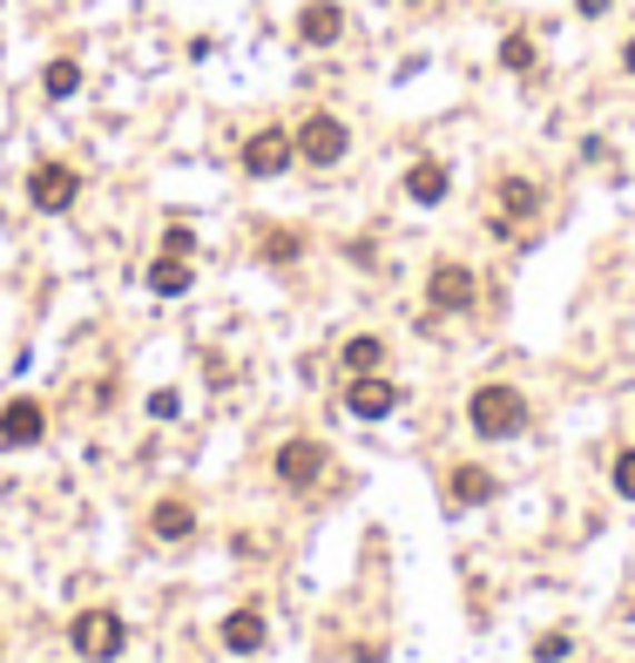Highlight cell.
<instances>
[{
	"label": "cell",
	"instance_id": "21",
	"mask_svg": "<svg viewBox=\"0 0 635 663\" xmlns=\"http://www.w3.org/2000/svg\"><path fill=\"white\" fill-rule=\"evenodd\" d=\"M615 494H622V502H635V447L615 454Z\"/></svg>",
	"mask_w": 635,
	"mask_h": 663
},
{
	"label": "cell",
	"instance_id": "1",
	"mask_svg": "<svg viewBox=\"0 0 635 663\" xmlns=\"http://www.w3.org/2000/svg\"><path fill=\"white\" fill-rule=\"evenodd\" d=\"M467 427H474L480 441H514V434L527 427V393H520V386H480V393L467 399Z\"/></svg>",
	"mask_w": 635,
	"mask_h": 663
},
{
	"label": "cell",
	"instance_id": "20",
	"mask_svg": "<svg viewBox=\"0 0 635 663\" xmlns=\"http://www.w3.org/2000/svg\"><path fill=\"white\" fill-rule=\"evenodd\" d=\"M500 68L527 75V68H534V41H527V34H507V41H500Z\"/></svg>",
	"mask_w": 635,
	"mask_h": 663
},
{
	"label": "cell",
	"instance_id": "17",
	"mask_svg": "<svg viewBox=\"0 0 635 663\" xmlns=\"http://www.w3.org/2000/svg\"><path fill=\"white\" fill-rule=\"evenodd\" d=\"M379 366H386V339H373V332L345 339V373H379Z\"/></svg>",
	"mask_w": 635,
	"mask_h": 663
},
{
	"label": "cell",
	"instance_id": "4",
	"mask_svg": "<svg viewBox=\"0 0 635 663\" xmlns=\"http://www.w3.org/2000/svg\"><path fill=\"white\" fill-rule=\"evenodd\" d=\"M426 305H433V311H474V305H480V278H474L467 265L446 258V265L426 271Z\"/></svg>",
	"mask_w": 635,
	"mask_h": 663
},
{
	"label": "cell",
	"instance_id": "24",
	"mask_svg": "<svg viewBox=\"0 0 635 663\" xmlns=\"http://www.w3.org/2000/svg\"><path fill=\"white\" fill-rule=\"evenodd\" d=\"M575 14H588V21H595V14H608V0H575Z\"/></svg>",
	"mask_w": 635,
	"mask_h": 663
},
{
	"label": "cell",
	"instance_id": "2",
	"mask_svg": "<svg viewBox=\"0 0 635 663\" xmlns=\"http://www.w3.org/2000/svg\"><path fill=\"white\" fill-rule=\"evenodd\" d=\"M68 643H75V656H88V663H116V656L129 650V623H122L116 610H81V616L68 623Z\"/></svg>",
	"mask_w": 635,
	"mask_h": 663
},
{
	"label": "cell",
	"instance_id": "8",
	"mask_svg": "<svg viewBox=\"0 0 635 663\" xmlns=\"http://www.w3.org/2000/svg\"><path fill=\"white\" fill-rule=\"evenodd\" d=\"M291 156H298V142H291L285 129H257V136L244 142V170H250V177H285Z\"/></svg>",
	"mask_w": 635,
	"mask_h": 663
},
{
	"label": "cell",
	"instance_id": "3",
	"mask_svg": "<svg viewBox=\"0 0 635 663\" xmlns=\"http://www.w3.org/2000/svg\"><path fill=\"white\" fill-rule=\"evenodd\" d=\"M298 156L305 162H318V170H331V162H345V149H351V129L338 122V116H325V109H311L305 122H298Z\"/></svg>",
	"mask_w": 635,
	"mask_h": 663
},
{
	"label": "cell",
	"instance_id": "7",
	"mask_svg": "<svg viewBox=\"0 0 635 663\" xmlns=\"http://www.w3.org/2000/svg\"><path fill=\"white\" fill-rule=\"evenodd\" d=\"M393 406H399V386L386 373H351V386H345V413H351V420H386Z\"/></svg>",
	"mask_w": 635,
	"mask_h": 663
},
{
	"label": "cell",
	"instance_id": "13",
	"mask_svg": "<svg viewBox=\"0 0 635 663\" xmlns=\"http://www.w3.org/2000/svg\"><path fill=\"white\" fill-rule=\"evenodd\" d=\"M149 535L156 542H190L197 535V508L190 502H156L149 508Z\"/></svg>",
	"mask_w": 635,
	"mask_h": 663
},
{
	"label": "cell",
	"instance_id": "10",
	"mask_svg": "<svg viewBox=\"0 0 635 663\" xmlns=\"http://www.w3.org/2000/svg\"><path fill=\"white\" fill-rule=\"evenodd\" d=\"M500 217H494V230L507 237V230H520V224H534V210H540V190L527 184V177H500Z\"/></svg>",
	"mask_w": 635,
	"mask_h": 663
},
{
	"label": "cell",
	"instance_id": "15",
	"mask_svg": "<svg viewBox=\"0 0 635 663\" xmlns=\"http://www.w3.org/2000/svg\"><path fill=\"white\" fill-rule=\"evenodd\" d=\"M446 184H453V177H446V162H433V156L406 170V197H413V204H439V197H446Z\"/></svg>",
	"mask_w": 635,
	"mask_h": 663
},
{
	"label": "cell",
	"instance_id": "18",
	"mask_svg": "<svg viewBox=\"0 0 635 663\" xmlns=\"http://www.w3.org/2000/svg\"><path fill=\"white\" fill-rule=\"evenodd\" d=\"M41 89H48L54 102H68V96L81 89V61H68V55H61V61H48V68H41Z\"/></svg>",
	"mask_w": 635,
	"mask_h": 663
},
{
	"label": "cell",
	"instance_id": "23",
	"mask_svg": "<svg viewBox=\"0 0 635 663\" xmlns=\"http://www.w3.org/2000/svg\"><path fill=\"white\" fill-rule=\"evenodd\" d=\"M534 656H540V663H562V656H568V636H562V630H548V636L534 643Z\"/></svg>",
	"mask_w": 635,
	"mask_h": 663
},
{
	"label": "cell",
	"instance_id": "16",
	"mask_svg": "<svg viewBox=\"0 0 635 663\" xmlns=\"http://www.w3.org/2000/svg\"><path fill=\"white\" fill-rule=\"evenodd\" d=\"M149 291H156V298H183V291H190V265L162 251V258L149 265Z\"/></svg>",
	"mask_w": 635,
	"mask_h": 663
},
{
	"label": "cell",
	"instance_id": "22",
	"mask_svg": "<svg viewBox=\"0 0 635 663\" xmlns=\"http://www.w3.org/2000/svg\"><path fill=\"white\" fill-rule=\"evenodd\" d=\"M162 251H169V258H190V251H197V237H190L183 224H169V237H162Z\"/></svg>",
	"mask_w": 635,
	"mask_h": 663
},
{
	"label": "cell",
	"instance_id": "14",
	"mask_svg": "<svg viewBox=\"0 0 635 663\" xmlns=\"http://www.w3.org/2000/svg\"><path fill=\"white\" fill-rule=\"evenodd\" d=\"M446 494H453L460 508H480V502H494V474H487V467H453V474H446Z\"/></svg>",
	"mask_w": 635,
	"mask_h": 663
},
{
	"label": "cell",
	"instance_id": "11",
	"mask_svg": "<svg viewBox=\"0 0 635 663\" xmlns=\"http://www.w3.org/2000/svg\"><path fill=\"white\" fill-rule=\"evenodd\" d=\"M345 34V8H338V0H311V8L298 14V41L305 48H331Z\"/></svg>",
	"mask_w": 635,
	"mask_h": 663
},
{
	"label": "cell",
	"instance_id": "25",
	"mask_svg": "<svg viewBox=\"0 0 635 663\" xmlns=\"http://www.w3.org/2000/svg\"><path fill=\"white\" fill-rule=\"evenodd\" d=\"M622 68H628V75H635V41H628V48H622Z\"/></svg>",
	"mask_w": 635,
	"mask_h": 663
},
{
	"label": "cell",
	"instance_id": "9",
	"mask_svg": "<svg viewBox=\"0 0 635 663\" xmlns=\"http://www.w3.org/2000/svg\"><path fill=\"white\" fill-rule=\"evenodd\" d=\"M41 441H48L41 399H8L0 406V447H41Z\"/></svg>",
	"mask_w": 635,
	"mask_h": 663
},
{
	"label": "cell",
	"instance_id": "19",
	"mask_svg": "<svg viewBox=\"0 0 635 663\" xmlns=\"http://www.w3.org/2000/svg\"><path fill=\"white\" fill-rule=\"evenodd\" d=\"M298 251H305L298 230H264V258H270V265H298Z\"/></svg>",
	"mask_w": 635,
	"mask_h": 663
},
{
	"label": "cell",
	"instance_id": "12",
	"mask_svg": "<svg viewBox=\"0 0 635 663\" xmlns=\"http://www.w3.org/2000/svg\"><path fill=\"white\" fill-rule=\"evenodd\" d=\"M217 636H224V650H230V656H257L270 630H264V610H230Z\"/></svg>",
	"mask_w": 635,
	"mask_h": 663
},
{
	"label": "cell",
	"instance_id": "6",
	"mask_svg": "<svg viewBox=\"0 0 635 663\" xmlns=\"http://www.w3.org/2000/svg\"><path fill=\"white\" fill-rule=\"evenodd\" d=\"M270 474H278L291 494H311L318 474H325V447H318V441H285L278 461H270Z\"/></svg>",
	"mask_w": 635,
	"mask_h": 663
},
{
	"label": "cell",
	"instance_id": "5",
	"mask_svg": "<svg viewBox=\"0 0 635 663\" xmlns=\"http://www.w3.org/2000/svg\"><path fill=\"white\" fill-rule=\"evenodd\" d=\"M75 197H81V177L68 170V162H34V177H28V204H34V210L61 217Z\"/></svg>",
	"mask_w": 635,
	"mask_h": 663
}]
</instances>
